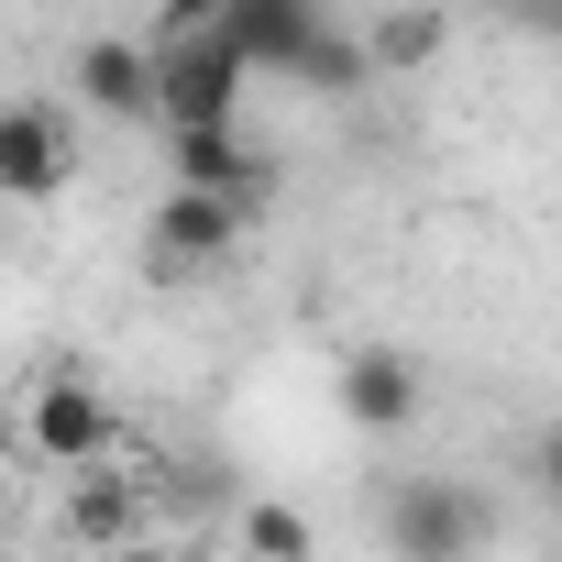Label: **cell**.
<instances>
[{
	"label": "cell",
	"mask_w": 562,
	"mask_h": 562,
	"mask_svg": "<svg viewBox=\"0 0 562 562\" xmlns=\"http://www.w3.org/2000/svg\"><path fill=\"white\" fill-rule=\"evenodd\" d=\"M386 551H397V562H474V551H485V507H474V485H452V474H408V485H386Z\"/></svg>",
	"instance_id": "6da1fadb"
},
{
	"label": "cell",
	"mask_w": 562,
	"mask_h": 562,
	"mask_svg": "<svg viewBox=\"0 0 562 562\" xmlns=\"http://www.w3.org/2000/svg\"><path fill=\"white\" fill-rule=\"evenodd\" d=\"M155 78H166V133H210L243 111L254 67L232 56V34H188V45H155Z\"/></svg>",
	"instance_id": "7a4b0ae2"
},
{
	"label": "cell",
	"mask_w": 562,
	"mask_h": 562,
	"mask_svg": "<svg viewBox=\"0 0 562 562\" xmlns=\"http://www.w3.org/2000/svg\"><path fill=\"white\" fill-rule=\"evenodd\" d=\"M221 34H232V56L243 67H265V78H299L310 56H321V0H232L221 12Z\"/></svg>",
	"instance_id": "3957f363"
},
{
	"label": "cell",
	"mask_w": 562,
	"mask_h": 562,
	"mask_svg": "<svg viewBox=\"0 0 562 562\" xmlns=\"http://www.w3.org/2000/svg\"><path fill=\"white\" fill-rule=\"evenodd\" d=\"M78 100L111 111V122H166L155 45H133V34H89V45H78Z\"/></svg>",
	"instance_id": "277c9868"
},
{
	"label": "cell",
	"mask_w": 562,
	"mask_h": 562,
	"mask_svg": "<svg viewBox=\"0 0 562 562\" xmlns=\"http://www.w3.org/2000/svg\"><path fill=\"white\" fill-rule=\"evenodd\" d=\"M67 166H78V144H67L56 100H12V111H0V188H12V199H56Z\"/></svg>",
	"instance_id": "5b68a950"
},
{
	"label": "cell",
	"mask_w": 562,
	"mask_h": 562,
	"mask_svg": "<svg viewBox=\"0 0 562 562\" xmlns=\"http://www.w3.org/2000/svg\"><path fill=\"white\" fill-rule=\"evenodd\" d=\"M166 166H177V188H210V199H243V210L276 188V166H265L232 122H210V133H166Z\"/></svg>",
	"instance_id": "8992f818"
},
{
	"label": "cell",
	"mask_w": 562,
	"mask_h": 562,
	"mask_svg": "<svg viewBox=\"0 0 562 562\" xmlns=\"http://www.w3.org/2000/svg\"><path fill=\"white\" fill-rule=\"evenodd\" d=\"M23 430H34V452H45V463H67V474H89V463L122 441V419H111V397H100V386H45Z\"/></svg>",
	"instance_id": "52a82bcc"
},
{
	"label": "cell",
	"mask_w": 562,
	"mask_h": 562,
	"mask_svg": "<svg viewBox=\"0 0 562 562\" xmlns=\"http://www.w3.org/2000/svg\"><path fill=\"white\" fill-rule=\"evenodd\" d=\"M232 243H243V199H210V188L155 199V265H221Z\"/></svg>",
	"instance_id": "ba28073f"
},
{
	"label": "cell",
	"mask_w": 562,
	"mask_h": 562,
	"mask_svg": "<svg viewBox=\"0 0 562 562\" xmlns=\"http://www.w3.org/2000/svg\"><path fill=\"white\" fill-rule=\"evenodd\" d=\"M342 408H353V430H408V419H419V364H408L397 342L342 353Z\"/></svg>",
	"instance_id": "9c48e42d"
},
{
	"label": "cell",
	"mask_w": 562,
	"mask_h": 562,
	"mask_svg": "<svg viewBox=\"0 0 562 562\" xmlns=\"http://www.w3.org/2000/svg\"><path fill=\"white\" fill-rule=\"evenodd\" d=\"M67 529H78L100 562L133 551V485H122V474H78V485H67Z\"/></svg>",
	"instance_id": "30bf717a"
},
{
	"label": "cell",
	"mask_w": 562,
	"mask_h": 562,
	"mask_svg": "<svg viewBox=\"0 0 562 562\" xmlns=\"http://www.w3.org/2000/svg\"><path fill=\"white\" fill-rule=\"evenodd\" d=\"M441 45H452V23H441V12H430V0H408V12H386V23H375V34H364V56H375V67H386V78H408V67H430V56H441Z\"/></svg>",
	"instance_id": "8fae6325"
},
{
	"label": "cell",
	"mask_w": 562,
	"mask_h": 562,
	"mask_svg": "<svg viewBox=\"0 0 562 562\" xmlns=\"http://www.w3.org/2000/svg\"><path fill=\"white\" fill-rule=\"evenodd\" d=\"M243 551H254V562H310L321 540H310V518H299L288 496H254V507H243Z\"/></svg>",
	"instance_id": "7c38bea8"
},
{
	"label": "cell",
	"mask_w": 562,
	"mask_h": 562,
	"mask_svg": "<svg viewBox=\"0 0 562 562\" xmlns=\"http://www.w3.org/2000/svg\"><path fill=\"white\" fill-rule=\"evenodd\" d=\"M364 78H375V56H364V45H342V34H321V56L299 67V89H364Z\"/></svg>",
	"instance_id": "4fadbf2b"
},
{
	"label": "cell",
	"mask_w": 562,
	"mask_h": 562,
	"mask_svg": "<svg viewBox=\"0 0 562 562\" xmlns=\"http://www.w3.org/2000/svg\"><path fill=\"white\" fill-rule=\"evenodd\" d=\"M221 12H232V0H155V34H144V45H188V34H221Z\"/></svg>",
	"instance_id": "5bb4252c"
},
{
	"label": "cell",
	"mask_w": 562,
	"mask_h": 562,
	"mask_svg": "<svg viewBox=\"0 0 562 562\" xmlns=\"http://www.w3.org/2000/svg\"><path fill=\"white\" fill-rule=\"evenodd\" d=\"M518 23H540V34H562V0H507Z\"/></svg>",
	"instance_id": "9a60e30c"
},
{
	"label": "cell",
	"mask_w": 562,
	"mask_h": 562,
	"mask_svg": "<svg viewBox=\"0 0 562 562\" xmlns=\"http://www.w3.org/2000/svg\"><path fill=\"white\" fill-rule=\"evenodd\" d=\"M540 485H551V507H562V430H551V452H540Z\"/></svg>",
	"instance_id": "2e32d148"
},
{
	"label": "cell",
	"mask_w": 562,
	"mask_h": 562,
	"mask_svg": "<svg viewBox=\"0 0 562 562\" xmlns=\"http://www.w3.org/2000/svg\"><path fill=\"white\" fill-rule=\"evenodd\" d=\"M111 562H177V551H144V540H133V551H111Z\"/></svg>",
	"instance_id": "e0dca14e"
}]
</instances>
